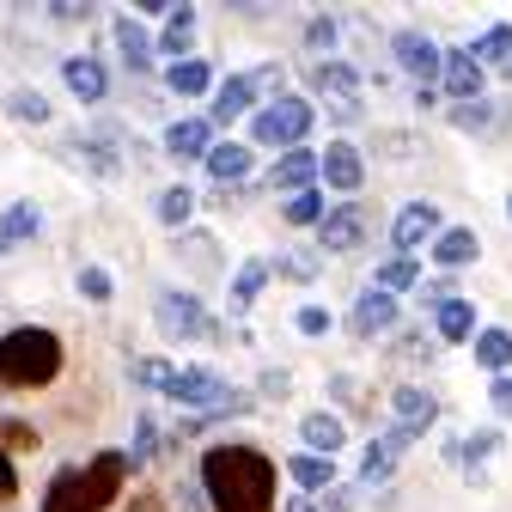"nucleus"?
Listing matches in <instances>:
<instances>
[{"mask_svg":"<svg viewBox=\"0 0 512 512\" xmlns=\"http://www.w3.org/2000/svg\"><path fill=\"white\" fill-rule=\"evenodd\" d=\"M439 86H445V98H452V104H476V98H488V68H482L470 49H445Z\"/></svg>","mask_w":512,"mask_h":512,"instance_id":"nucleus-9","label":"nucleus"},{"mask_svg":"<svg viewBox=\"0 0 512 512\" xmlns=\"http://www.w3.org/2000/svg\"><path fill=\"white\" fill-rule=\"evenodd\" d=\"M330 324H336V317H330L324 305H299V311H293V330H299V336H330Z\"/></svg>","mask_w":512,"mask_h":512,"instance_id":"nucleus-46","label":"nucleus"},{"mask_svg":"<svg viewBox=\"0 0 512 512\" xmlns=\"http://www.w3.org/2000/svg\"><path fill=\"white\" fill-rule=\"evenodd\" d=\"M128 372H135V384H147V391H159L165 397V384H171V360H135V366H128Z\"/></svg>","mask_w":512,"mask_h":512,"instance_id":"nucleus-45","label":"nucleus"},{"mask_svg":"<svg viewBox=\"0 0 512 512\" xmlns=\"http://www.w3.org/2000/svg\"><path fill=\"white\" fill-rule=\"evenodd\" d=\"M202 165H208L214 189H238V183L250 177V147H244V141H214V153H208Z\"/></svg>","mask_w":512,"mask_h":512,"instance_id":"nucleus-22","label":"nucleus"},{"mask_svg":"<svg viewBox=\"0 0 512 512\" xmlns=\"http://www.w3.org/2000/svg\"><path fill=\"white\" fill-rule=\"evenodd\" d=\"M122 476H128V452H98L92 464H86V482H92V500H98V512L122 494Z\"/></svg>","mask_w":512,"mask_h":512,"instance_id":"nucleus-23","label":"nucleus"},{"mask_svg":"<svg viewBox=\"0 0 512 512\" xmlns=\"http://www.w3.org/2000/svg\"><path fill=\"white\" fill-rule=\"evenodd\" d=\"M61 80H68V92L80 104H104V92H110V74H104L98 55H68L61 61Z\"/></svg>","mask_w":512,"mask_h":512,"instance_id":"nucleus-17","label":"nucleus"},{"mask_svg":"<svg viewBox=\"0 0 512 512\" xmlns=\"http://www.w3.org/2000/svg\"><path fill=\"white\" fill-rule=\"evenodd\" d=\"M153 214H159V226H189V214H196V189H183V183H171V189H159V202H153Z\"/></svg>","mask_w":512,"mask_h":512,"instance_id":"nucleus-35","label":"nucleus"},{"mask_svg":"<svg viewBox=\"0 0 512 512\" xmlns=\"http://www.w3.org/2000/svg\"><path fill=\"white\" fill-rule=\"evenodd\" d=\"M287 384H293L287 372H263V378H256V397H275V403H281V397H287Z\"/></svg>","mask_w":512,"mask_h":512,"instance_id":"nucleus-51","label":"nucleus"},{"mask_svg":"<svg viewBox=\"0 0 512 512\" xmlns=\"http://www.w3.org/2000/svg\"><path fill=\"white\" fill-rule=\"evenodd\" d=\"M110 37H116V55H122V68H128V74H147V68H153V37H147L141 19H128V13H122V19L110 25Z\"/></svg>","mask_w":512,"mask_h":512,"instance_id":"nucleus-18","label":"nucleus"},{"mask_svg":"<svg viewBox=\"0 0 512 512\" xmlns=\"http://www.w3.org/2000/svg\"><path fill=\"white\" fill-rule=\"evenodd\" d=\"M281 214H287V226H324V189H299V196H287L281 202Z\"/></svg>","mask_w":512,"mask_h":512,"instance_id":"nucleus-38","label":"nucleus"},{"mask_svg":"<svg viewBox=\"0 0 512 512\" xmlns=\"http://www.w3.org/2000/svg\"><path fill=\"white\" fill-rule=\"evenodd\" d=\"M470 354H476V366H488L494 378H506L512 372V330H500V324H488L476 342H470Z\"/></svg>","mask_w":512,"mask_h":512,"instance_id":"nucleus-29","label":"nucleus"},{"mask_svg":"<svg viewBox=\"0 0 512 512\" xmlns=\"http://www.w3.org/2000/svg\"><path fill=\"white\" fill-rule=\"evenodd\" d=\"M269 275H275V263H269V256H250V263L232 275V287H226V311H232V317H244V311L256 305V293L269 287Z\"/></svg>","mask_w":512,"mask_h":512,"instance_id":"nucleus-21","label":"nucleus"},{"mask_svg":"<svg viewBox=\"0 0 512 512\" xmlns=\"http://www.w3.org/2000/svg\"><path fill=\"white\" fill-rule=\"evenodd\" d=\"M165 86H171L177 98H214V68H208L202 55L171 61V68H165Z\"/></svg>","mask_w":512,"mask_h":512,"instance_id":"nucleus-24","label":"nucleus"},{"mask_svg":"<svg viewBox=\"0 0 512 512\" xmlns=\"http://www.w3.org/2000/svg\"><path fill=\"white\" fill-rule=\"evenodd\" d=\"M299 439H305V452L336 458L342 445H348V427H342V415H330V409H311V415L299 421Z\"/></svg>","mask_w":512,"mask_h":512,"instance_id":"nucleus-19","label":"nucleus"},{"mask_svg":"<svg viewBox=\"0 0 512 512\" xmlns=\"http://www.w3.org/2000/svg\"><path fill=\"white\" fill-rule=\"evenodd\" d=\"M116 128H104V135H74L68 147H61V153H68V159H80L86 171H98V177H122V159H116Z\"/></svg>","mask_w":512,"mask_h":512,"instance_id":"nucleus-15","label":"nucleus"},{"mask_svg":"<svg viewBox=\"0 0 512 512\" xmlns=\"http://www.w3.org/2000/svg\"><path fill=\"white\" fill-rule=\"evenodd\" d=\"M488 403H494V415H512V372L488 384Z\"/></svg>","mask_w":512,"mask_h":512,"instance_id":"nucleus-50","label":"nucleus"},{"mask_svg":"<svg viewBox=\"0 0 512 512\" xmlns=\"http://www.w3.org/2000/svg\"><path fill=\"white\" fill-rule=\"evenodd\" d=\"M433 336L439 342H476L482 324H476V299H452L439 317H433Z\"/></svg>","mask_w":512,"mask_h":512,"instance_id":"nucleus-27","label":"nucleus"},{"mask_svg":"<svg viewBox=\"0 0 512 512\" xmlns=\"http://www.w3.org/2000/svg\"><path fill=\"white\" fill-rule=\"evenodd\" d=\"M391 409H397V427H409V433H427L439 421V397L427 391V384H403V391L391 397Z\"/></svg>","mask_w":512,"mask_h":512,"instance_id":"nucleus-20","label":"nucleus"},{"mask_svg":"<svg viewBox=\"0 0 512 512\" xmlns=\"http://www.w3.org/2000/svg\"><path fill=\"white\" fill-rule=\"evenodd\" d=\"M476 256H482V238L470 226H445L439 244H433V263L439 269H464V263H476Z\"/></svg>","mask_w":512,"mask_h":512,"instance_id":"nucleus-26","label":"nucleus"},{"mask_svg":"<svg viewBox=\"0 0 512 512\" xmlns=\"http://www.w3.org/2000/svg\"><path fill=\"white\" fill-rule=\"evenodd\" d=\"M196 25H202V19H196V7H177V13L165 19V31H159V55H171V61L183 55V61H189V43H196Z\"/></svg>","mask_w":512,"mask_h":512,"instance_id":"nucleus-31","label":"nucleus"},{"mask_svg":"<svg viewBox=\"0 0 512 512\" xmlns=\"http://www.w3.org/2000/svg\"><path fill=\"white\" fill-rule=\"evenodd\" d=\"M415 299H421V305H427V311L439 317L445 305H452V299H464V293H458L452 281H445V275H439V281H421V287H415Z\"/></svg>","mask_w":512,"mask_h":512,"instance_id":"nucleus-44","label":"nucleus"},{"mask_svg":"<svg viewBox=\"0 0 512 512\" xmlns=\"http://www.w3.org/2000/svg\"><path fill=\"white\" fill-rule=\"evenodd\" d=\"M391 61L415 80V86H433L439 74H445V49L427 37V31H415V25H403V31H391Z\"/></svg>","mask_w":512,"mask_h":512,"instance_id":"nucleus-6","label":"nucleus"},{"mask_svg":"<svg viewBox=\"0 0 512 512\" xmlns=\"http://www.w3.org/2000/svg\"><path fill=\"white\" fill-rule=\"evenodd\" d=\"M177 500H183L189 512H202V488H189V482H177Z\"/></svg>","mask_w":512,"mask_h":512,"instance_id":"nucleus-56","label":"nucleus"},{"mask_svg":"<svg viewBox=\"0 0 512 512\" xmlns=\"http://www.w3.org/2000/svg\"><path fill=\"white\" fill-rule=\"evenodd\" d=\"M324 183L336 189V196H354V189L366 183V159H360L354 141H330L324 147Z\"/></svg>","mask_w":512,"mask_h":512,"instance_id":"nucleus-16","label":"nucleus"},{"mask_svg":"<svg viewBox=\"0 0 512 512\" xmlns=\"http://www.w3.org/2000/svg\"><path fill=\"white\" fill-rule=\"evenodd\" d=\"M439 232H445L439 202H403V214L391 220V244H397V256H421V250H433Z\"/></svg>","mask_w":512,"mask_h":512,"instance_id":"nucleus-7","label":"nucleus"},{"mask_svg":"<svg viewBox=\"0 0 512 512\" xmlns=\"http://www.w3.org/2000/svg\"><path fill=\"white\" fill-rule=\"evenodd\" d=\"M159 458V427H153V415L141 409L135 415V445H128V470H141V464H153Z\"/></svg>","mask_w":512,"mask_h":512,"instance_id":"nucleus-41","label":"nucleus"},{"mask_svg":"<svg viewBox=\"0 0 512 512\" xmlns=\"http://www.w3.org/2000/svg\"><path fill=\"white\" fill-rule=\"evenodd\" d=\"M153 324H159V336L165 342H214L220 336V324L202 311V299L196 293H183V287H159L153 293Z\"/></svg>","mask_w":512,"mask_h":512,"instance_id":"nucleus-5","label":"nucleus"},{"mask_svg":"<svg viewBox=\"0 0 512 512\" xmlns=\"http://www.w3.org/2000/svg\"><path fill=\"white\" fill-rule=\"evenodd\" d=\"M287 476H293L299 494H330V488H336V458L299 452V458H287Z\"/></svg>","mask_w":512,"mask_h":512,"instance_id":"nucleus-25","label":"nucleus"},{"mask_svg":"<svg viewBox=\"0 0 512 512\" xmlns=\"http://www.w3.org/2000/svg\"><path fill=\"white\" fill-rule=\"evenodd\" d=\"M208 250H214V238H208V232H189V238H183V256H189V263H196V269H220Z\"/></svg>","mask_w":512,"mask_h":512,"instance_id":"nucleus-47","label":"nucleus"},{"mask_svg":"<svg viewBox=\"0 0 512 512\" xmlns=\"http://www.w3.org/2000/svg\"><path fill=\"white\" fill-rule=\"evenodd\" d=\"M452 122L464 128V135H482V128L494 122V98H476V104H452Z\"/></svg>","mask_w":512,"mask_h":512,"instance_id":"nucleus-43","label":"nucleus"},{"mask_svg":"<svg viewBox=\"0 0 512 512\" xmlns=\"http://www.w3.org/2000/svg\"><path fill=\"white\" fill-rule=\"evenodd\" d=\"M61 378V336L43 324H19L0 336V391H43Z\"/></svg>","mask_w":512,"mask_h":512,"instance_id":"nucleus-2","label":"nucleus"},{"mask_svg":"<svg viewBox=\"0 0 512 512\" xmlns=\"http://www.w3.org/2000/svg\"><path fill=\"white\" fill-rule=\"evenodd\" d=\"M397 311H403V299H397V293L366 287V293L354 299V311H348V330H354L360 342H372V336H384V330H397Z\"/></svg>","mask_w":512,"mask_h":512,"instance_id":"nucleus-10","label":"nucleus"},{"mask_svg":"<svg viewBox=\"0 0 512 512\" xmlns=\"http://www.w3.org/2000/svg\"><path fill=\"white\" fill-rule=\"evenodd\" d=\"M7 116H13V122H31V128H43L55 110H49V98H43L37 86H13V92H7Z\"/></svg>","mask_w":512,"mask_h":512,"instance_id":"nucleus-37","label":"nucleus"},{"mask_svg":"<svg viewBox=\"0 0 512 512\" xmlns=\"http://www.w3.org/2000/svg\"><path fill=\"white\" fill-rule=\"evenodd\" d=\"M336 122H360V98H336V104H324Z\"/></svg>","mask_w":512,"mask_h":512,"instance_id":"nucleus-53","label":"nucleus"},{"mask_svg":"<svg viewBox=\"0 0 512 512\" xmlns=\"http://www.w3.org/2000/svg\"><path fill=\"white\" fill-rule=\"evenodd\" d=\"M19 494V470H13V458L0 452V500H13Z\"/></svg>","mask_w":512,"mask_h":512,"instance_id":"nucleus-52","label":"nucleus"},{"mask_svg":"<svg viewBox=\"0 0 512 512\" xmlns=\"http://www.w3.org/2000/svg\"><path fill=\"white\" fill-rule=\"evenodd\" d=\"M336 43H342V25H336L330 13H317V19H305V49H311L317 61H330V55H336Z\"/></svg>","mask_w":512,"mask_h":512,"instance_id":"nucleus-39","label":"nucleus"},{"mask_svg":"<svg viewBox=\"0 0 512 512\" xmlns=\"http://www.w3.org/2000/svg\"><path fill=\"white\" fill-rule=\"evenodd\" d=\"M354 494H360L354 482H336L330 494H317V512H354Z\"/></svg>","mask_w":512,"mask_h":512,"instance_id":"nucleus-48","label":"nucleus"},{"mask_svg":"<svg viewBox=\"0 0 512 512\" xmlns=\"http://www.w3.org/2000/svg\"><path fill=\"white\" fill-rule=\"evenodd\" d=\"M275 488H281L275 458L244 439L202 452V494L214 500V512H275Z\"/></svg>","mask_w":512,"mask_h":512,"instance_id":"nucleus-1","label":"nucleus"},{"mask_svg":"<svg viewBox=\"0 0 512 512\" xmlns=\"http://www.w3.org/2000/svg\"><path fill=\"white\" fill-rule=\"evenodd\" d=\"M37 226H43V214H37L31 202H13L7 214H0V250H13V244L37 238Z\"/></svg>","mask_w":512,"mask_h":512,"instance_id":"nucleus-34","label":"nucleus"},{"mask_svg":"<svg viewBox=\"0 0 512 512\" xmlns=\"http://www.w3.org/2000/svg\"><path fill=\"white\" fill-rule=\"evenodd\" d=\"M506 226H512V196H506Z\"/></svg>","mask_w":512,"mask_h":512,"instance_id":"nucleus-58","label":"nucleus"},{"mask_svg":"<svg viewBox=\"0 0 512 512\" xmlns=\"http://www.w3.org/2000/svg\"><path fill=\"white\" fill-rule=\"evenodd\" d=\"M74 287H80V299H86V305H110V293H116V281H110V269H104V263H80Z\"/></svg>","mask_w":512,"mask_h":512,"instance_id":"nucleus-40","label":"nucleus"},{"mask_svg":"<svg viewBox=\"0 0 512 512\" xmlns=\"http://www.w3.org/2000/svg\"><path fill=\"white\" fill-rule=\"evenodd\" d=\"M403 464V452L384 433H372L366 445H360V488H372V482H391V470Z\"/></svg>","mask_w":512,"mask_h":512,"instance_id":"nucleus-28","label":"nucleus"},{"mask_svg":"<svg viewBox=\"0 0 512 512\" xmlns=\"http://www.w3.org/2000/svg\"><path fill=\"white\" fill-rule=\"evenodd\" d=\"M311 122H317V104L299 98V92H281L275 104H263V110L250 116V141L256 147H275V153H293V147H305Z\"/></svg>","mask_w":512,"mask_h":512,"instance_id":"nucleus-4","label":"nucleus"},{"mask_svg":"<svg viewBox=\"0 0 512 512\" xmlns=\"http://www.w3.org/2000/svg\"><path fill=\"white\" fill-rule=\"evenodd\" d=\"M256 98H263V86H256L250 74H226V80L214 86L208 122H238V116H256Z\"/></svg>","mask_w":512,"mask_h":512,"instance_id":"nucleus-11","label":"nucleus"},{"mask_svg":"<svg viewBox=\"0 0 512 512\" xmlns=\"http://www.w3.org/2000/svg\"><path fill=\"white\" fill-rule=\"evenodd\" d=\"M317 177H324V153H311V147H293L269 165V189H317Z\"/></svg>","mask_w":512,"mask_h":512,"instance_id":"nucleus-13","label":"nucleus"},{"mask_svg":"<svg viewBox=\"0 0 512 512\" xmlns=\"http://www.w3.org/2000/svg\"><path fill=\"white\" fill-rule=\"evenodd\" d=\"M397 354H403V360H421V366H427V360H433V342H427L421 330H409V336L397 342Z\"/></svg>","mask_w":512,"mask_h":512,"instance_id":"nucleus-49","label":"nucleus"},{"mask_svg":"<svg viewBox=\"0 0 512 512\" xmlns=\"http://www.w3.org/2000/svg\"><path fill=\"white\" fill-rule=\"evenodd\" d=\"M275 275H281V281L311 287L317 275H324V250H287V256H275Z\"/></svg>","mask_w":512,"mask_h":512,"instance_id":"nucleus-36","label":"nucleus"},{"mask_svg":"<svg viewBox=\"0 0 512 512\" xmlns=\"http://www.w3.org/2000/svg\"><path fill=\"white\" fill-rule=\"evenodd\" d=\"M214 153V122L208 116H177L165 128V159H208Z\"/></svg>","mask_w":512,"mask_h":512,"instance_id":"nucleus-14","label":"nucleus"},{"mask_svg":"<svg viewBox=\"0 0 512 512\" xmlns=\"http://www.w3.org/2000/svg\"><path fill=\"white\" fill-rule=\"evenodd\" d=\"M372 287H384V293H409V287H421V256H384L378 275H372Z\"/></svg>","mask_w":512,"mask_h":512,"instance_id":"nucleus-32","label":"nucleus"},{"mask_svg":"<svg viewBox=\"0 0 512 512\" xmlns=\"http://www.w3.org/2000/svg\"><path fill=\"white\" fill-rule=\"evenodd\" d=\"M165 397L177 409H208V415H250L256 409V397L250 391H232L214 366H177L171 384H165Z\"/></svg>","mask_w":512,"mask_h":512,"instance_id":"nucleus-3","label":"nucleus"},{"mask_svg":"<svg viewBox=\"0 0 512 512\" xmlns=\"http://www.w3.org/2000/svg\"><path fill=\"white\" fill-rule=\"evenodd\" d=\"M470 55L482 61V68H506V74H512V25H488V31L470 43Z\"/></svg>","mask_w":512,"mask_h":512,"instance_id":"nucleus-33","label":"nucleus"},{"mask_svg":"<svg viewBox=\"0 0 512 512\" xmlns=\"http://www.w3.org/2000/svg\"><path fill=\"white\" fill-rule=\"evenodd\" d=\"M311 86L330 92V104H336V98H360V68H348V61H317V68H311Z\"/></svg>","mask_w":512,"mask_h":512,"instance_id":"nucleus-30","label":"nucleus"},{"mask_svg":"<svg viewBox=\"0 0 512 512\" xmlns=\"http://www.w3.org/2000/svg\"><path fill=\"white\" fill-rule=\"evenodd\" d=\"M128 512H165V494H147V500H135Z\"/></svg>","mask_w":512,"mask_h":512,"instance_id":"nucleus-57","label":"nucleus"},{"mask_svg":"<svg viewBox=\"0 0 512 512\" xmlns=\"http://www.w3.org/2000/svg\"><path fill=\"white\" fill-rule=\"evenodd\" d=\"M37 445H43V433H37L31 421L0 415V452H37Z\"/></svg>","mask_w":512,"mask_h":512,"instance_id":"nucleus-42","label":"nucleus"},{"mask_svg":"<svg viewBox=\"0 0 512 512\" xmlns=\"http://www.w3.org/2000/svg\"><path fill=\"white\" fill-rule=\"evenodd\" d=\"M55 19H61V25H86V19H92V7H68V0H61Z\"/></svg>","mask_w":512,"mask_h":512,"instance_id":"nucleus-54","label":"nucleus"},{"mask_svg":"<svg viewBox=\"0 0 512 512\" xmlns=\"http://www.w3.org/2000/svg\"><path fill=\"white\" fill-rule=\"evenodd\" d=\"M366 232H372V214L360 202H336L324 214V226H317V250H324V256H348V250L366 244Z\"/></svg>","mask_w":512,"mask_h":512,"instance_id":"nucleus-8","label":"nucleus"},{"mask_svg":"<svg viewBox=\"0 0 512 512\" xmlns=\"http://www.w3.org/2000/svg\"><path fill=\"white\" fill-rule=\"evenodd\" d=\"M281 512H317V494H287Z\"/></svg>","mask_w":512,"mask_h":512,"instance_id":"nucleus-55","label":"nucleus"},{"mask_svg":"<svg viewBox=\"0 0 512 512\" xmlns=\"http://www.w3.org/2000/svg\"><path fill=\"white\" fill-rule=\"evenodd\" d=\"M43 512H98L92 482H86V470H80V464H68V470H55V476H49Z\"/></svg>","mask_w":512,"mask_h":512,"instance_id":"nucleus-12","label":"nucleus"}]
</instances>
